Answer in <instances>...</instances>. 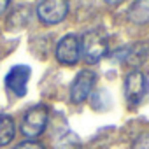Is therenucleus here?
<instances>
[{
    "label": "nucleus",
    "instance_id": "obj_1",
    "mask_svg": "<svg viewBox=\"0 0 149 149\" xmlns=\"http://www.w3.org/2000/svg\"><path fill=\"white\" fill-rule=\"evenodd\" d=\"M107 47H109V39L102 28H91L83 35L81 49H83V56L88 63L100 61L107 54Z\"/></svg>",
    "mask_w": 149,
    "mask_h": 149
},
{
    "label": "nucleus",
    "instance_id": "obj_2",
    "mask_svg": "<svg viewBox=\"0 0 149 149\" xmlns=\"http://www.w3.org/2000/svg\"><path fill=\"white\" fill-rule=\"evenodd\" d=\"M46 125H47V107L39 104V105H33L32 109H28L26 114L23 116L21 132H23L25 137L33 139V137H39L44 132Z\"/></svg>",
    "mask_w": 149,
    "mask_h": 149
},
{
    "label": "nucleus",
    "instance_id": "obj_3",
    "mask_svg": "<svg viewBox=\"0 0 149 149\" xmlns=\"http://www.w3.org/2000/svg\"><path fill=\"white\" fill-rule=\"evenodd\" d=\"M147 77L144 76V74L140 70H133L130 72L126 79H125V97H126V104L130 107H135L139 105L146 93H147Z\"/></svg>",
    "mask_w": 149,
    "mask_h": 149
},
{
    "label": "nucleus",
    "instance_id": "obj_4",
    "mask_svg": "<svg viewBox=\"0 0 149 149\" xmlns=\"http://www.w3.org/2000/svg\"><path fill=\"white\" fill-rule=\"evenodd\" d=\"M68 14V0H42L37 7V16L46 25H56Z\"/></svg>",
    "mask_w": 149,
    "mask_h": 149
},
{
    "label": "nucleus",
    "instance_id": "obj_5",
    "mask_svg": "<svg viewBox=\"0 0 149 149\" xmlns=\"http://www.w3.org/2000/svg\"><path fill=\"white\" fill-rule=\"evenodd\" d=\"M95 77H97L95 72L86 70V68L76 76V79L72 81V86H70V100L74 104H83L90 97L93 84H95Z\"/></svg>",
    "mask_w": 149,
    "mask_h": 149
},
{
    "label": "nucleus",
    "instance_id": "obj_6",
    "mask_svg": "<svg viewBox=\"0 0 149 149\" xmlns=\"http://www.w3.org/2000/svg\"><path fill=\"white\" fill-rule=\"evenodd\" d=\"M81 54V42L76 35H65L56 47V58L63 65H74L77 63Z\"/></svg>",
    "mask_w": 149,
    "mask_h": 149
},
{
    "label": "nucleus",
    "instance_id": "obj_7",
    "mask_svg": "<svg viewBox=\"0 0 149 149\" xmlns=\"http://www.w3.org/2000/svg\"><path fill=\"white\" fill-rule=\"evenodd\" d=\"M32 76L30 67L26 65H16L9 70V74L6 76V86L16 95V97H25L26 93V83Z\"/></svg>",
    "mask_w": 149,
    "mask_h": 149
},
{
    "label": "nucleus",
    "instance_id": "obj_8",
    "mask_svg": "<svg viewBox=\"0 0 149 149\" xmlns=\"http://www.w3.org/2000/svg\"><path fill=\"white\" fill-rule=\"evenodd\" d=\"M128 19L135 25H144L149 21V0H135L128 7Z\"/></svg>",
    "mask_w": 149,
    "mask_h": 149
},
{
    "label": "nucleus",
    "instance_id": "obj_9",
    "mask_svg": "<svg viewBox=\"0 0 149 149\" xmlns=\"http://www.w3.org/2000/svg\"><path fill=\"white\" fill-rule=\"evenodd\" d=\"M32 19V9L28 6H19L16 7L9 18H7V28L9 30H21L28 25V21Z\"/></svg>",
    "mask_w": 149,
    "mask_h": 149
},
{
    "label": "nucleus",
    "instance_id": "obj_10",
    "mask_svg": "<svg viewBox=\"0 0 149 149\" xmlns=\"http://www.w3.org/2000/svg\"><path fill=\"white\" fill-rule=\"evenodd\" d=\"M14 119L7 114H0V147L7 146L13 139H14Z\"/></svg>",
    "mask_w": 149,
    "mask_h": 149
},
{
    "label": "nucleus",
    "instance_id": "obj_11",
    "mask_svg": "<svg viewBox=\"0 0 149 149\" xmlns=\"http://www.w3.org/2000/svg\"><path fill=\"white\" fill-rule=\"evenodd\" d=\"M54 149H81V140L76 133L67 132L54 140Z\"/></svg>",
    "mask_w": 149,
    "mask_h": 149
},
{
    "label": "nucleus",
    "instance_id": "obj_12",
    "mask_svg": "<svg viewBox=\"0 0 149 149\" xmlns=\"http://www.w3.org/2000/svg\"><path fill=\"white\" fill-rule=\"evenodd\" d=\"M146 56H147V46L142 44V42H139V44H135V46H132L128 49L126 61L132 63V65H139V63H142L146 60Z\"/></svg>",
    "mask_w": 149,
    "mask_h": 149
},
{
    "label": "nucleus",
    "instance_id": "obj_13",
    "mask_svg": "<svg viewBox=\"0 0 149 149\" xmlns=\"http://www.w3.org/2000/svg\"><path fill=\"white\" fill-rule=\"evenodd\" d=\"M132 149H149V132L147 133H142L135 139Z\"/></svg>",
    "mask_w": 149,
    "mask_h": 149
},
{
    "label": "nucleus",
    "instance_id": "obj_14",
    "mask_svg": "<svg viewBox=\"0 0 149 149\" xmlns=\"http://www.w3.org/2000/svg\"><path fill=\"white\" fill-rule=\"evenodd\" d=\"M14 149H46L42 144H39V142H33V140H26V142H21V144H18Z\"/></svg>",
    "mask_w": 149,
    "mask_h": 149
},
{
    "label": "nucleus",
    "instance_id": "obj_15",
    "mask_svg": "<svg viewBox=\"0 0 149 149\" xmlns=\"http://www.w3.org/2000/svg\"><path fill=\"white\" fill-rule=\"evenodd\" d=\"M9 2H11V0H0V16H2V14L6 13V9H7Z\"/></svg>",
    "mask_w": 149,
    "mask_h": 149
},
{
    "label": "nucleus",
    "instance_id": "obj_16",
    "mask_svg": "<svg viewBox=\"0 0 149 149\" xmlns=\"http://www.w3.org/2000/svg\"><path fill=\"white\" fill-rule=\"evenodd\" d=\"M105 2L109 4V6H118V4H121L123 0H105Z\"/></svg>",
    "mask_w": 149,
    "mask_h": 149
}]
</instances>
